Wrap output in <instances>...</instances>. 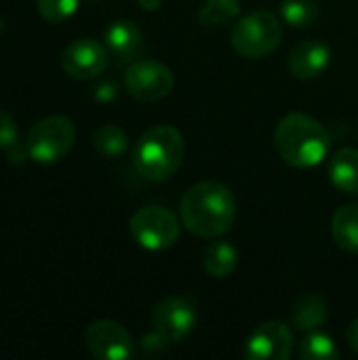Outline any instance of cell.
<instances>
[{
  "label": "cell",
  "instance_id": "1",
  "mask_svg": "<svg viewBox=\"0 0 358 360\" xmlns=\"http://www.w3.org/2000/svg\"><path fill=\"white\" fill-rule=\"evenodd\" d=\"M179 219L192 236L217 238L236 221V198L222 181H198L184 194Z\"/></svg>",
  "mask_w": 358,
  "mask_h": 360
},
{
  "label": "cell",
  "instance_id": "2",
  "mask_svg": "<svg viewBox=\"0 0 358 360\" xmlns=\"http://www.w3.org/2000/svg\"><path fill=\"white\" fill-rule=\"evenodd\" d=\"M274 146L283 162L295 169H312L329 152V131L308 114H287L274 129Z\"/></svg>",
  "mask_w": 358,
  "mask_h": 360
},
{
  "label": "cell",
  "instance_id": "3",
  "mask_svg": "<svg viewBox=\"0 0 358 360\" xmlns=\"http://www.w3.org/2000/svg\"><path fill=\"white\" fill-rule=\"evenodd\" d=\"M184 158V135L171 124H156L148 129L133 150V165L137 173L148 181H165L173 177L179 171Z\"/></svg>",
  "mask_w": 358,
  "mask_h": 360
},
{
  "label": "cell",
  "instance_id": "4",
  "mask_svg": "<svg viewBox=\"0 0 358 360\" xmlns=\"http://www.w3.org/2000/svg\"><path fill=\"white\" fill-rule=\"evenodd\" d=\"M283 40V23L272 11H253L234 23L230 42L245 59H262L276 51Z\"/></svg>",
  "mask_w": 358,
  "mask_h": 360
},
{
  "label": "cell",
  "instance_id": "5",
  "mask_svg": "<svg viewBox=\"0 0 358 360\" xmlns=\"http://www.w3.org/2000/svg\"><path fill=\"white\" fill-rule=\"evenodd\" d=\"M76 141V127L68 116L55 114L32 124L25 137L27 156L40 165H53L68 156Z\"/></svg>",
  "mask_w": 358,
  "mask_h": 360
},
{
  "label": "cell",
  "instance_id": "6",
  "mask_svg": "<svg viewBox=\"0 0 358 360\" xmlns=\"http://www.w3.org/2000/svg\"><path fill=\"white\" fill-rule=\"evenodd\" d=\"M181 221L177 215L165 207L158 205H148L141 207L139 211L133 213L129 221L131 236L135 243L148 251H165L171 249L179 240L181 232Z\"/></svg>",
  "mask_w": 358,
  "mask_h": 360
},
{
  "label": "cell",
  "instance_id": "7",
  "mask_svg": "<svg viewBox=\"0 0 358 360\" xmlns=\"http://www.w3.org/2000/svg\"><path fill=\"white\" fill-rule=\"evenodd\" d=\"M124 86L131 97L143 103H154L171 95L175 86L173 72L154 59H139L129 65L124 74Z\"/></svg>",
  "mask_w": 358,
  "mask_h": 360
},
{
  "label": "cell",
  "instance_id": "8",
  "mask_svg": "<svg viewBox=\"0 0 358 360\" xmlns=\"http://www.w3.org/2000/svg\"><path fill=\"white\" fill-rule=\"evenodd\" d=\"M84 346L97 360H129L137 352V344L131 333L110 319L95 321L84 329Z\"/></svg>",
  "mask_w": 358,
  "mask_h": 360
},
{
  "label": "cell",
  "instance_id": "9",
  "mask_svg": "<svg viewBox=\"0 0 358 360\" xmlns=\"http://www.w3.org/2000/svg\"><path fill=\"white\" fill-rule=\"evenodd\" d=\"M196 304L181 295H169L160 300L152 310V329L165 335L171 344L186 340L196 327Z\"/></svg>",
  "mask_w": 358,
  "mask_h": 360
},
{
  "label": "cell",
  "instance_id": "10",
  "mask_svg": "<svg viewBox=\"0 0 358 360\" xmlns=\"http://www.w3.org/2000/svg\"><path fill=\"white\" fill-rule=\"evenodd\" d=\"M110 61V51L95 38H78L70 42L61 55L63 72L74 80H91L103 74Z\"/></svg>",
  "mask_w": 358,
  "mask_h": 360
},
{
  "label": "cell",
  "instance_id": "11",
  "mask_svg": "<svg viewBox=\"0 0 358 360\" xmlns=\"http://www.w3.org/2000/svg\"><path fill=\"white\" fill-rule=\"evenodd\" d=\"M293 331L281 321H268L255 327L245 344V356L251 360H287L293 354Z\"/></svg>",
  "mask_w": 358,
  "mask_h": 360
},
{
  "label": "cell",
  "instance_id": "12",
  "mask_svg": "<svg viewBox=\"0 0 358 360\" xmlns=\"http://www.w3.org/2000/svg\"><path fill=\"white\" fill-rule=\"evenodd\" d=\"M289 70L295 78L312 80L321 76L331 63V49L323 40H304L289 53Z\"/></svg>",
  "mask_w": 358,
  "mask_h": 360
},
{
  "label": "cell",
  "instance_id": "13",
  "mask_svg": "<svg viewBox=\"0 0 358 360\" xmlns=\"http://www.w3.org/2000/svg\"><path fill=\"white\" fill-rule=\"evenodd\" d=\"M141 42H143L141 30L131 19H116L103 32V44L118 63L133 61L141 49Z\"/></svg>",
  "mask_w": 358,
  "mask_h": 360
},
{
  "label": "cell",
  "instance_id": "14",
  "mask_svg": "<svg viewBox=\"0 0 358 360\" xmlns=\"http://www.w3.org/2000/svg\"><path fill=\"white\" fill-rule=\"evenodd\" d=\"M329 177L333 186L346 194H358V150L342 148L329 162Z\"/></svg>",
  "mask_w": 358,
  "mask_h": 360
},
{
  "label": "cell",
  "instance_id": "15",
  "mask_svg": "<svg viewBox=\"0 0 358 360\" xmlns=\"http://www.w3.org/2000/svg\"><path fill=\"white\" fill-rule=\"evenodd\" d=\"M327 302L317 293L302 295L291 310V325L300 331H314L327 321Z\"/></svg>",
  "mask_w": 358,
  "mask_h": 360
},
{
  "label": "cell",
  "instance_id": "16",
  "mask_svg": "<svg viewBox=\"0 0 358 360\" xmlns=\"http://www.w3.org/2000/svg\"><path fill=\"white\" fill-rule=\"evenodd\" d=\"M238 266V251L228 240L211 243L203 253V270L211 278H226Z\"/></svg>",
  "mask_w": 358,
  "mask_h": 360
},
{
  "label": "cell",
  "instance_id": "17",
  "mask_svg": "<svg viewBox=\"0 0 358 360\" xmlns=\"http://www.w3.org/2000/svg\"><path fill=\"white\" fill-rule=\"evenodd\" d=\"M331 234L340 249L358 253V205L340 207L331 219Z\"/></svg>",
  "mask_w": 358,
  "mask_h": 360
},
{
  "label": "cell",
  "instance_id": "18",
  "mask_svg": "<svg viewBox=\"0 0 358 360\" xmlns=\"http://www.w3.org/2000/svg\"><path fill=\"white\" fill-rule=\"evenodd\" d=\"M0 150L4 152L11 165H21L25 162V158H30L25 143L19 141V129L15 118L2 108H0Z\"/></svg>",
  "mask_w": 358,
  "mask_h": 360
},
{
  "label": "cell",
  "instance_id": "19",
  "mask_svg": "<svg viewBox=\"0 0 358 360\" xmlns=\"http://www.w3.org/2000/svg\"><path fill=\"white\" fill-rule=\"evenodd\" d=\"M93 146L103 158H118L129 150V135L118 124H101L93 133Z\"/></svg>",
  "mask_w": 358,
  "mask_h": 360
},
{
  "label": "cell",
  "instance_id": "20",
  "mask_svg": "<svg viewBox=\"0 0 358 360\" xmlns=\"http://www.w3.org/2000/svg\"><path fill=\"white\" fill-rule=\"evenodd\" d=\"M300 359L302 360H338L340 350L331 335L323 331H308V335L300 344Z\"/></svg>",
  "mask_w": 358,
  "mask_h": 360
},
{
  "label": "cell",
  "instance_id": "21",
  "mask_svg": "<svg viewBox=\"0 0 358 360\" xmlns=\"http://www.w3.org/2000/svg\"><path fill=\"white\" fill-rule=\"evenodd\" d=\"M241 13V0H205L198 8V21L207 27H219L236 19Z\"/></svg>",
  "mask_w": 358,
  "mask_h": 360
},
{
  "label": "cell",
  "instance_id": "22",
  "mask_svg": "<svg viewBox=\"0 0 358 360\" xmlns=\"http://www.w3.org/2000/svg\"><path fill=\"white\" fill-rule=\"evenodd\" d=\"M321 11L317 0H283L281 2V17L285 23L293 27H310L317 23Z\"/></svg>",
  "mask_w": 358,
  "mask_h": 360
},
{
  "label": "cell",
  "instance_id": "23",
  "mask_svg": "<svg viewBox=\"0 0 358 360\" xmlns=\"http://www.w3.org/2000/svg\"><path fill=\"white\" fill-rule=\"evenodd\" d=\"M80 6V0H36L38 15L49 23L68 21Z\"/></svg>",
  "mask_w": 358,
  "mask_h": 360
},
{
  "label": "cell",
  "instance_id": "24",
  "mask_svg": "<svg viewBox=\"0 0 358 360\" xmlns=\"http://www.w3.org/2000/svg\"><path fill=\"white\" fill-rule=\"evenodd\" d=\"M169 346H171V342H169L165 335H160L158 331H154V329H152L148 335H143L141 342H139L141 352H146L148 356H158V354H162Z\"/></svg>",
  "mask_w": 358,
  "mask_h": 360
},
{
  "label": "cell",
  "instance_id": "25",
  "mask_svg": "<svg viewBox=\"0 0 358 360\" xmlns=\"http://www.w3.org/2000/svg\"><path fill=\"white\" fill-rule=\"evenodd\" d=\"M346 340H348V344H350V350H352L354 354H358V319L350 323V327H348V331H346Z\"/></svg>",
  "mask_w": 358,
  "mask_h": 360
},
{
  "label": "cell",
  "instance_id": "26",
  "mask_svg": "<svg viewBox=\"0 0 358 360\" xmlns=\"http://www.w3.org/2000/svg\"><path fill=\"white\" fill-rule=\"evenodd\" d=\"M137 4L143 8V11H158L162 0H137Z\"/></svg>",
  "mask_w": 358,
  "mask_h": 360
},
{
  "label": "cell",
  "instance_id": "27",
  "mask_svg": "<svg viewBox=\"0 0 358 360\" xmlns=\"http://www.w3.org/2000/svg\"><path fill=\"white\" fill-rule=\"evenodd\" d=\"M2 30H4V19H2V15H0V34H2Z\"/></svg>",
  "mask_w": 358,
  "mask_h": 360
}]
</instances>
